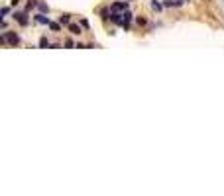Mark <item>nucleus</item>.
<instances>
[{
    "mask_svg": "<svg viewBox=\"0 0 224 196\" xmlns=\"http://www.w3.org/2000/svg\"><path fill=\"white\" fill-rule=\"evenodd\" d=\"M69 30H71V33H75V35H79V33H81V28L75 26V24H69Z\"/></svg>",
    "mask_w": 224,
    "mask_h": 196,
    "instance_id": "obj_5",
    "label": "nucleus"
},
{
    "mask_svg": "<svg viewBox=\"0 0 224 196\" xmlns=\"http://www.w3.org/2000/svg\"><path fill=\"white\" fill-rule=\"evenodd\" d=\"M69 20H71V18H69V14L61 16V24H69Z\"/></svg>",
    "mask_w": 224,
    "mask_h": 196,
    "instance_id": "obj_8",
    "label": "nucleus"
},
{
    "mask_svg": "<svg viewBox=\"0 0 224 196\" xmlns=\"http://www.w3.org/2000/svg\"><path fill=\"white\" fill-rule=\"evenodd\" d=\"M36 4H37V0H30V2H28V8H30V10H32V8H34Z\"/></svg>",
    "mask_w": 224,
    "mask_h": 196,
    "instance_id": "obj_10",
    "label": "nucleus"
},
{
    "mask_svg": "<svg viewBox=\"0 0 224 196\" xmlns=\"http://www.w3.org/2000/svg\"><path fill=\"white\" fill-rule=\"evenodd\" d=\"M0 39H2L4 43H10V45H18V43H20V37L16 35L14 32H6L2 37H0Z\"/></svg>",
    "mask_w": 224,
    "mask_h": 196,
    "instance_id": "obj_1",
    "label": "nucleus"
},
{
    "mask_svg": "<svg viewBox=\"0 0 224 196\" xmlns=\"http://www.w3.org/2000/svg\"><path fill=\"white\" fill-rule=\"evenodd\" d=\"M36 22H39V24H51V22H49V18H45L43 14H37L36 16Z\"/></svg>",
    "mask_w": 224,
    "mask_h": 196,
    "instance_id": "obj_4",
    "label": "nucleus"
},
{
    "mask_svg": "<svg viewBox=\"0 0 224 196\" xmlns=\"http://www.w3.org/2000/svg\"><path fill=\"white\" fill-rule=\"evenodd\" d=\"M8 12H10V10H8V6H4V8H2V18H4V16L8 14Z\"/></svg>",
    "mask_w": 224,
    "mask_h": 196,
    "instance_id": "obj_11",
    "label": "nucleus"
},
{
    "mask_svg": "<svg viewBox=\"0 0 224 196\" xmlns=\"http://www.w3.org/2000/svg\"><path fill=\"white\" fill-rule=\"evenodd\" d=\"M126 8H128V4H126V2H116V4H112V10H114V12L126 10Z\"/></svg>",
    "mask_w": 224,
    "mask_h": 196,
    "instance_id": "obj_3",
    "label": "nucleus"
},
{
    "mask_svg": "<svg viewBox=\"0 0 224 196\" xmlns=\"http://www.w3.org/2000/svg\"><path fill=\"white\" fill-rule=\"evenodd\" d=\"M14 20H18L22 26H28V18H26V14H24V12H18V14H14Z\"/></svg>",
    "mask_w": 224,
    "mask_h": 196,
    "instance_id": "obj_2",
    "label": "nucleus"
},
{
    "mask_svg": "<svg viewBox=\"0 0 224 196\" xmlns=\"http://www.w3.org/2000/svg\"><path fill=\"white\" fill-rule=\"evenodd\" d=\"M39 45H41V47H47V45H49V41H47V39H45V37H41V41H39Z\"/></svg>",
    "mask_w": 224,
    "mask_h": 196,
    "instance_id": "obj_9",
    "label": "nucleus"
},
{
    "mask_svg": "<svg viewBox=\"0 0 224 196\" xmlns=\"http://www.w3.org/2000/svg\"><path fill=\"white\" fill-rule=\"evenodd\" d=\"M151 8H153V10H157V12H159V10H161V8H163V6H161V4L157 2V0H153V2H151Z\"/></svg>",
    "mask_w": 224,
    "mask_h": 196,
    "instance_id": "obj_6",
    "label": "nucleus"
},
{
    "mask_svg": "<svg viewBox=\"0 0 224 196\" xmlns=\"http://www.w3.org/2000/svg\"><path fill=\"white\" fill-rule=\"evenodd\" d=\"M39 10H41V12H47V10H49L47 4H45V2H39Z\"/></svg>",
    "mask_w": 224,
    "mask_h": 196,
    "instance_id": "obj_7",
    "label": "nucleus"
}]
</instances>
